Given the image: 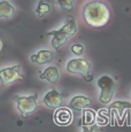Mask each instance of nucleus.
<instances>
[{
  "instance_id": "f8f14e48",
  "label": "nucleus",
  "mask_w": 131,
  "mask_h": 132,
  "mask_svg": "<svg viewBox=\"0 0 131 132\" xmlns=\"http://www.w3.org/2000/svg\"><path fill=\"white\" fill-rule=\"evenodd\" d=\"M39 78L40 79L47 80V82L52 83V84H55V83H58V80H59V70H58L56 67H53V65L47 67L46 69L39 75Z\"/></svg>"
},
{
  "instance_id": "f257e3e1",
  "label": "nucleus",
  "mask_w": 131,
  "mask_h": 132,
  "mask_svg": "<svg viewBox=\"0 0 131 132\" xmlns=\"http://www.w3.org/2000/svg\"><path fill=\"white\" fill-rule=\"evenodd\" d=\"M83 17L86 24L93 28H100L109 20V11L104 2L91 1L85 5L83 9Z\"/></svg>"
},
{
  "instance_id": "6e6552de",
  "label": "nucleus",
  "mask_w": 131,
  "mask_h": 132,
  "mask_svg": "<svg viewBox=\"0 0 131 132\" xmlns=\"http://www.w3.org/2000/svg\"><path fill=\"white\" fill-rule=\"evenodd\" d=\"M72 121V113L68 108H59L54 113V122L58 125H68Z\"/></svg>"
},
{
  "instance_id": "dca6fc26",
  "label": "nucleus",
  "mask_w": 131,
  "mask_h": 132,
  "mask_svg": "<svg viewBox=\"0 0 131 132\" xmlns=\"http://www.w3.org/2000/svg\"><path fill=\"white\" fill-rule=\"evenodd\" d=\"M58 4L60 5L63 11L66 12H71L72 11V6H74V0H59Z\"/></svg>"
},
{
  "instance_id": "f3484780",
  "label": "nucleus",
  "mask_w": 131,
  "mask_h": 132,
  "mask_svg": "<svg viewBox=\"0 0 131 132\" xmlns=\"http://www.w3.org/2000/svg\"><path fill=\"white\" fill-rule=\"evenodd\" d=\"M71 52L77 56H80L84 53V46L82 44H74L71 46Z\"/></svg>"
},
{
  "instance_id": "9d476101",
  "label": "nucleus",
  "mask_w": 131,
  "mask_h": 132,
  "mask_svg": "<svg viewBox=\"0 0 131 132\" xmlns=\"http://www.w3.org/2000/svg\"><path fill=\"white\" fill-rule=\"evenodd\" d=\"M91 99L84 95H76L70 100L69 108L74 109V110H82V109H86V107L91 106Z\"/></svg>"
},
{
  "instance_id": "20e7f679",
  "label": "nucleus",
  "mask_w": 131,
  "mask_h": 132,
  "mask_svg": "<svg viewBox=\"0 0 131 132\" xmlns=\"http://www.w3.org/2000/svg\"><path fill=\"white\" fill-rule=\"evenodd\" d=\"M98 86L100 88L99 100L101 103L107 105L112 101L115 93V82L109 76H101L98 79Z\"/></svg>"
},
{
  "instance_id": "7ed1b4c3",
  "label": "nucleus",
  "mask_w": 131,
  "mask_h": 132,
  "mask_svg": "<svg viewBox=\"0 0 131 132\" xmlns=\"http://www.w3.org/2000/svg\"><path fill=\"white\" fill-rule=\"evenodd\" d=\"M90 69H91L90 62L82 57L71 59L67 63V71L70 73H78L85 82H91L93 79V77L90 75Z\"/></svg>"
},
{
  "instance_id": "2eb2a0df",
  "label": "nucleus",
  "mask_w": 131,
  "mask_h": 132,
  "mask_svg": "<svg viewBox=\"0 0 131 132\" xmlns=\"http://www.w3.org/2000/svg\"><path fill=\"white\" fill-rule=\"evenodd\" d=\"M51 11H52V6L48 2L39 1L38 5H37V8H36V14L38 17H44V16H46L47 14H50Z\"/></svg>"
},
{
  "instance_id": "f03ea898",
  "label": "nucleus",
  "mask_w": 131,
  "mask_h": 132,
  "mask_svg": "<svg viewBox=\"0 0 131 132\" xmlns=\"http://www.w3.org/2000/svg\"><path fill=\"white\" fill-rule=\"evenodd\" d=\"M77 32V24L76 21L72 16L68 17L67 22L60 28L59 30H54V31H50L46 34V36H52V46L55 50H59L61 46L67 43V40L70 37H72Z\"/></svg>"
},
{
  "instance_id": "1a4fd4ad",
  "label": "nucleus",
  "mask_w": 131,
  "mask_h": 132,
  "mask_svg": "<svg viewBox=\"0 0 131 132\" xmlns=\"http://www.w3.org/2000/svg\"><path fill=\"white\" fill-rule=\"evenodd\" d=\"M53 59H54V55L51 51L47 50H42L39 52H37L36 54H32L30 60L31 62L36 63V64H46V63H51Z\"/></svg>"
},
{
  "instance_id": "6ab92c4d",
  "label": "nucleus",
  "mask_w": 131,
  "mask_h": 132,
  "mask_svg": "<svg viewBox=\"0 0 131 132\" xmlns=\"http://www.w3.org/2000/svg\"><path fill=\"white\" fill-rule=\"evenodd\" d=\"M1 48H2V43H1V40H0V51H1Z\"/></svg>"
},
{
  "instance_id": "4468645a",
  "label": "nucleus",
  "mask_w": 131,
  "mask_h": 132,
  "mask_svg": "<svg viewBox=\"0 0 131 132\" xmlns=\"http://www.w3.org/2000/svg\"><path fill=\"white\" fill-rule=\"evenodd\" d=\"M97 121V115L92 109H84L83 110V117H82V124L87 128V126H92L95 124Z\"/></svg>"
},
{
  "instance_id": "0eeeda50",
  "label": "nucleus",
  "mask_w": 131,
  "mask_h": 132,
  "mask_svg": "<svg viewBox=\"0 0 131 132\" xmlns=\"http://www.w3.org/2000/svg\"><path fill=\"white\" fill-rule=\"evenodd\" d=\"M43 102L46 107L51 108V109H59L61 108L62 105V94L60 92H58L56 90H51L45 94Z\"/></svg>"
},
{
  "instance_id": "ddd939ff",
  "label": "nucleus",
  "mask_w": 131,
  "mask_h": 132,
  "mask_svg": "<svg viewBox=\"0 0 131 132\" xmlns=\"http://www.w3.org/2000/svg\"><path fill=\"white\" fill-rule=\"evenodd\" d=\"M15 15L14 6L8 1H0V19H12Z\"/></svg>"
},
{
  "instance_id": "39448f33",
  "label": "nucleus",
  "mask_w": 131,
  "mask_h": 132,
  "mask_svg": "<svg viewBox=\"0 0 131 132\" xmlns=\"http://www.w3.org/2000/svg\"><path fill=\"white\" fill-rule=\"evenodd\" d=\"M14 100L16 102L17 110L21 113L23 117H27L28 115L32 114L38 107V93H35L29 96H14Z\"/></svg>"
},
{
  "instance_id": "9b49d317",
  "label": "nucleus",
  "mask_w": 131,
  "mask_h": 132,
  "mask_svg": "<svg viewBox=\"0 0 131 132\" xmlns=\"http://www.w3.org/2000/svg\"><path fill=\"white\" fill-rule=\"evenodd\" d=\"M109 109L112 110L113 114H115V116L117 117V120H121L124 115L127 109H131V103L127 102V101H116V102L112 103Z\"/></svg>"
},
{
  "instance_id": "a211bd4d",
  "label": "nucleus",
  "mask_w": 131,
  "mask_h": 132,
  "mask_svg": "<svg viewBox=\"0 0 131 132\" xmlns=\"http://www.w3.org/2000/svg\"><path fill=\"white\" fill-rule=\"evenodd\" d=\"M99 130H98V126L95 125H92V126H90V128H84V131L83 132H98Z\"/></svg>"
},
{
  "instance_id": "423d86ee",
  "label": "nucleus",
  "mask_w": 131,
  "mask_h": 132,
  "mask_svg": "<svg viewBox=\"0 0 131 132\" xmlns=\"http://www.w3.org/2000/svg\"><path fill=\"white\" fill-rule=\"evenodd\" d=\"M17 79H23L20 64H15L13 67L4 68L0 70V82L2 83V85H9L16 82Z\"/></svg>"
}]
</instances>
